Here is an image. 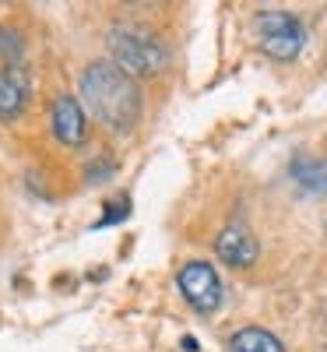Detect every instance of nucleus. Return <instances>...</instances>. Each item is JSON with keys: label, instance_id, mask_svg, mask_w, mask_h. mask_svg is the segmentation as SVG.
I'll return each mask as SVG.
<instances>
[{"label": "nucleus", "instance_id": "0eeeda50", "mask_svg": "<svg viewBox=\"0 0 327 352\" xmlns=\"http://www.w3.org/2000/svg\"><path fill=\"white\" fill-rule=\"evenodd\" d=\"M215 254H218V261L229 264V268H250L260 254V243L247 226H225L215 236Z\"/></svg>", "mask_w": 327, "mask_h": 352}, {"label": "nucleus", "instance_id": "423d86ee", "mask_svg": "<svg viewBox=\"0 0 327 352\" xmlns=\"http://www.w3.org/2000/svg\"><path fill=\"white\" fill-rule=\"evenodd\" d=\"M49 127L56 134V141L67 144V148H81L88 138V116L81 109V102L74 96H56L49 106Z\"/></svg>", "mask_w": 327, "mask_h": 352}, {"label": "nucleus", "instance_id": "f257e3e1", "mask_svg": "<svg viewBox=\"0 0 327 352\" xmlns=\"http://www.w3.org/2000/svg\"><path fill=\"white\" fill-rule=\"evenodd\" d=\"M81 99L95 113V120L116 134H127L141 120V88L113 60H92L81 71Z\"/></svg>", "mask_w": 327, "mask_h": 352}, {"label": "nucleus", "instance_id": "6e6552de", "mask_svg": "<svg viewBox=\"0 0 327 352\" xmlns=\"http://www.w3.org/2000/svg\"><path fill=\"white\" fill-rule=\"evenodd\" d=\"M229 352H285L282 338L264 328H240L229 338Z\"/></svg>", "mask_w": 327, "mask_h": 352}, {"label": "nucleus", "instance_id": "7ed1b4c3", "mask_svg": "<svg viewBox=\"0 0 327 352\" xmlns=\"http://www.w3.org/2000/svg\"><path fill=\"white\" fill-rule=\"evenodd\" d=\"M28 99H32V74L25 64V46L11 28H0V120H18Z\"/></svg>", "mask_w": 327, "mask_h": 352}, {"label": "nucleus", "instance_id": "20e7f679", "mask_svg": "<svg viewBox=\"0 0 327 352\" xmlns=\"http://www.w3.org/2000/svg\"><path fill=\"white\" fill-rule=\"evenodd\" d=\"M253 36H257V46L264 56H271L278 64H289L306 46V25L289 11H260L253 18Z\"/></svg>", "mask_w": 327, "mask_h": 352}, {"label": "nucleus", "instance_id": "39448f33", "mask_svg": "<svg viewBox=\"0 0 327 352\" xmlns=\"http://www.w3.org/2000/svg\"><path fill=\"white\" fill-rule=\"evenodd\" d=\"M176 285L197 314H215L222 307V278L207 261H187L176 272Z\"/></svg>", "mask_w": 327, "mask_h": 352}, {"label": "nucleus", "instance_id": "f03ea898", "mask_svg": "<svg viewBox=\"0 0 327 352\" xmlns=\"http://www.w3.org/2000/svg\"><path fill=\"white\" fill-rule=\"evenodd\" d=\"M109 60L131 78H155L169 67V50L159 36L144 28H109L106 36Z\"/></svg>", "mask_w": 327, "mask_h": 352}, {"label": "nucleus", "instance_id": "9d476101", "mask_svg": "<svg viewBox=\"0 0 327 352\" xmlns=\"http://www.w3.org/2000/svg\"><path fill=\"white\" fill-rule=\"evenodd\" d=\"M102 173H113V162L109 159H102V162H95V166H88V180H102Z\"/></svg>", "mask_w": 327, "mask_h": 352}, {"label": "nucleus", "instance_id": "1a4fd4ad", "mask_svg": "<svg viewBox=\"0 0 327 352\" xmlns=\"http://www.w3.org/2000/svg\"><path fill=\"white\" fill-rule=\"evenodd\" d=\"M289 173L295 176V184H300V187H306L313 194H327V162L310 159V155H295Z\"/></svg>", "mask_w": 327, "mask_h": 352}]
</instances>
